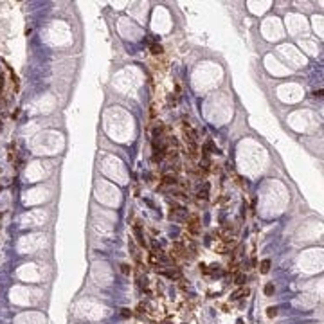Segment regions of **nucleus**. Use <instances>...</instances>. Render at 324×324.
I'll list each match as a JSON object with an SVG mask.
<instances>
[{
    "mask_svg": "<svg viewBox=\"0 0 324 324\" xmlns=\"http://www.w3.org/2000/svg\"><path fill=\"white\" fill-rule=\"evenodd\" d=\"M248 294H250V290L243 286V288H240V290H236V292H234V294L231 295V299H234V301H238V299H241V297H247Z\"/></svg>",
    "mask_w": 324,
    "mask_h": 324,
    "instance_id": "2",
    "label": "nucleus"
},
{
    "mask_svg": "<svg viewBox=\"0 0 324 324\" xmlns=\"http://www.w3.org/2000/svg\"><path fill=\"white\" fill-rule=\"evenodd\" d=\"M187 231L191 232V234H198L200 232V220H198V216H191V218H189Z\"/></svg>",
    "mask_w": 324,
    "mask_h": 324,
    "instance_id": "1",
    "label": "nucleus"
},
{
    "mask_svg": "<svg viewBox=\"0 0 324 324\" xmlns=\"http://www.w3.org/2000/svg\"><path fill=\"white\" fill-rule=\"evenodd\" d=\"M150 51H151V54H162V45H159V43H153L151 47H150Z\"/></svg>",
    "mask_w": 324,
    "mask_h": 324,
    "instance_id": "6",
    "label": "nucleus"
},
{
    "mask_svg": "<svg viewBox=\"0 0 324 324\" xmlns=\"http://www.w3.org/2000/svg\"><path fill=\"white\" fill-rule=\"evenodd\" d=\"M267 315L270 317V319H272V317H275V315H277V308H275V306H270V308H267Z\"/></svg>",
    "mask_w": 324,
    "mask_h": 324,
    "instance_id": "8",
    "label": "nucleus"
},
{
    "mask_svg": "<svg viewBox=\"0 0 324 324\" xmlns=\"http://www.w3.org/2000/svg\"><path fill=\"white\" fill-rule=\"evenodd\" d=\"M245 281H247V275L243 274V272H234V283L236 285H245Z\"/></svg>",
    "mask_w": 324,
    "mask_h": 324,
    "instance_id": "3",
    "label": "nucleus"
},
{
    "mask_svg": "<svg viewBox=\"0 0 324 324\" xmlns=\"http://www.w3.org/2000/svg\"><path fill=\"white\" fill-rule=\"evenodd\" d=\"M121 315H123V317H124V319H128V317H130L132 313H130V312H128V310L124 308V310H123V312H121Z\"/></svg>",
    "mask_w": 324,
    "mask_h": 324,
    "instance_id": "11",
    "label": "nucleus"
},
{
    "mask_svg": "<svg viewBox=\"0 0 324 324\" xmlns=\"http://www.w3.org/2000/svg\"><path fill=\"white\" fill-rule=\"evenodd\" d=\"M211 150H213V142H211V140H207V142L202 146V153H204V157H207V155L211 153Z\"/></svg>",
    "mask_w": 324,
    "mask_h": 324,
    "instance_id": "5",
    "label": "nucleus"
},
{
    "mask_svg": "<svg viewBox=\"0 0 324 324\" xmlns=\"http://www.w3.org/2000/svg\"><path fill=\"white\" fill-rule=\"evenodd\" d=\"M259 270H261V274H267L270 270V259H263L261 265H259Z\"/></svg>",
    "mask_w": 324,
    "mask_h": 324,
    "instance_id": "4",
    "label": "nucleus"
},
{
    "mask_svg": "<svg viewBox=\"0 0 324 324\" xmlns=\"http://www.w3.org/2000/svg\"><path fill=\"white\" fill-rule=\"evenodd\" d=\"M121 272L128 275V274L132 272V268H130V265H126V263H123V265H121Z\"/></svg>",
    "mask_w": 324,
    "mask_h": 324,
    "instance_id": "10",
    "label": "nucleus"
},
{
    "mask_svg": "<svg viewBox=\"0 0 324 324\" xmlns=\"http://www.w3.org/2000/svg\"><path fill=\"white\" fill-rule=\"evenodd\" d=\"M313 96H315V97H322V90H315Z\"/></svg>",
    "mask_w": 324,
    "mask_h": 324,
    "instance_id": "12",
    "label": "nucleus"
},
{
    "mask_svg": "<svg viewBox=\"0 0 324 324\" xmlns=\"http://www.w3.org/2000/svg\"><path fill=\"white\" fill-rule=\"evenodd\" d=\"M272 294H274V285H272V283H268V285L265 286V295H268V297H270Z\"/></svg>",
    "mask_w": 324,
    "mask_h": 324,
    "instance_id": "9",
    "label": "nucleus"
},
{
    "mask_svg": "<svg viewBox=\"0 0 324 324\" xmlns=\"http://www.w3.org/2000/svg\"><path fill=\"white\" fill-rule=\"evenodd\" d=\"M162 182L167 186H171V184H177V177H169V175H166L164 178H162Z\"/></svg>",
    "mask_w": 324,
    "mask_h": 324,
    "instance_id": "7",
    "label": "nucleus"
}]
</instances>
